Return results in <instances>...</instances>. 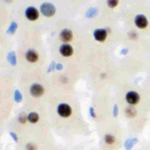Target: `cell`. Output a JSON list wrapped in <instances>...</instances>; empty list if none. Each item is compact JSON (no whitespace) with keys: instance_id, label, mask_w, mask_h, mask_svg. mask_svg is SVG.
Here are the masks:
<instances>
[{"instance_id":"cell-12","label":"cell","mask_w":150,"mask_h":150,"mask_svg":"<svg viewBox=\"0 0 150 150\" xmlns=\"http://www.w3.org/2000/svg\"><path fill=\"white\" fill-rule=\"evenodd\" d=\"M104 141L107 145H112L115 142V138L111 134H107L104 137Z\"/></svg>"},{"instance_id":"cell-10","label":"cell","mask_w":150,"mask_h":150,"mask_svg":"<svg viewBox=\"0 0 150 150\" xmlns=\"http://www.w3.org/2000/svg\"><path fill=\"white\" fill-rule=\"evenodd\" d=\"M26 59L30 62H36L38 60V54L33 50H29L26 53Z\"/></svg>"},{"instance_id":"cell-14","label":"cell","mask_w":150,"mask_h":150,"mask_svg":"<svg viewBox=\"0 0 150 150\" xmlns=\"http://www.w3.org/2000/svg\"><path fill=\"white\" fill-rule=\"evenodd\" d=\"M136 139L135 138H129L127 139L125 142V147L127 150H130L134 145L136 143Z\"/></svg>"},{"instance_id":"cell-8","label":"cell","mask_w":150,"mask_h":150,"mask_svg":"<svg viewBox=\"0 0 150 150\" xmlns=\"http://www.w3.org/2000/svg\"><path fill=\"white\" fill-rule=\"evenodd\" d=\"M60 39L64 42H68L71 40L73 38L72 32L67 29H63L60 33Z\"/></svg>"},{"instance_id":"cell-20","label":"cell","mask_w":150,"mask_h":150,"mask_svg":"<svg viewBox=\"0 0 150 150\" xmlns=\"http://www.w3.org/2000/svg\"><path fill=\"white\" fill-rule=\"evenodd\" d=\"M118 112V107L116 104H115L114 106V108H113V115H114V117H116L117 116Z\"/></svg>"},{"instance_id":"cell-7","label":"cell","mask_w":150,"mask_h":150,"mask_svg":"<svg viewBox=\"0 0 150 150\" xmlns=\"http://www.w3.org/2000/svg\"><path fill=\"white\" fill-rule=\"evenodd\" d=\"M135 25L139 28H144L148 25V21L146 17L142 15H138L135 19Z\"/></svg>"},{"instance_id":"cell-5","label":"cell","mask_w":150,"mask_h":150,"mask_svg":"<svg viewBox=\"0 0 150 150\" xmlns=\"http://www.w3.org/2000/svg\"><path fill=\"white\" fill-rule=\"evenodd\" d=\"M126 100L131 104H136L139 101V96L137 92L131 91L127 94Z\"/></svg>"},{"instance_id":"cell-16","label":"cell","mask_w":150,"mask_h":150,"mask_svg":"<svg viewBox=\"0 0 150 150\" xmlns=\"http://www.w3.org/2000/svg\"><path fill=\"white\" fill-rule=\"evenodd\" d=\"M17 27H18L17 23L15 22H12V23L11 24L10 26L9 27V28L7 30V33H9V34H13L15 32Z\"/></svg>"},{"instance_id":"cell-26","label":"cell","mask_w":150,"mask_h":150,"mask_svg":"<svg viewBox=\"0 0 150 150\" xmlns=\"http://www.w3.org/2000/svg\"><path fill=\"white\" fill-rule=\"evenodd\" d=\"M56 68L57 70H62L63 69V66L60 63H57V64H56Z\"/></svg>"},{"instance_id":"cell-11","label":"cell","mask_w":150,"mask_h":150,"mask_svg":"<svg viewBox=\"0 0 150 150\" xmlns=\"http://www.w3.org/2000/svg\"><path fill=\"white\" fill-rule=\"evenodd\" d=\"M7 59L9 62L12 66H15L16 64V57L15 53L13 51H11L8 53Z\"/></svg>"},{"instance_id":"cell-22","label":"cell","mask_w":150,"mask_h":150,"mask_svg":"<svg viewBox=\"0 0 150 150\" xmlns=\"http://www.w3.org/2000/svg\"><path fill=\"white\" fill-rule=\"evenodd\" d=\"M9 134H10V135L11 136V137L13 138V139L16 142H18V137L16 136V135L14 132H9Z\"/></svg>"},{"instance_id":"cell-17","label":"cell","mask_w":150,"mask_h":150,"mask_svg":"<svg viewBox=\"0 0 150 150\" xmlns=\"http://www.w3.org/2000/svg\"><path fill=\"white\" fill-rule=\"evenodd\" d=\"M14 100L17 103H20L22 100V96L20 91L18 90H16L14 93Z\"/></svg>"},{"instance_id":"cell-1","label":"cell","mask_w":150,"mask_h":150,"mask_svg":"<svg viewBox=\"0 0 150 150\" xmlns=\"http://www.w3.org/2000/svg\"><path fill=\"white\" fill-rule=\"evenodd\" d=\"M40 11L43 15L46 16H51L55 13L56 9L52 4L45 2L41 5Z\"/></svg>"},{"instance_id":"cell-23","label":"cell","mask_w":150,"mask_h":150,"mask_svg":"<svg viewBox=\"0 0 150 150\" xmlns=\"http://www.w3.org/2000/svg\"><path fill=\"white\" fill-rule=\"evenodd\" d=\"M89 112H90V115L93 117V118H95L96 117L95 112H94V110L93 107H90V110H89Z\"/></svg>"},{"instance_id":"cell-24","label":"cell","mask_w":150,"mask_h":150,"mask_svg":"<svg viewBox=\"0 0 150 150\" xmlns=\"http://www.w3.org/2000/svg\"><path fill=\"white\" fill-rule=\"evenodd\" d=\"M19 121L22 122V123H24L26 121V117L25 115H22L19 117Z\"/></svg>"},{"instance_id":"cell-18","label":"cell","mask_w":150,"mask_h":150,"mask_svg":"<svg viewBox=\"0 0 150 150\" xmlns=\"http://www.w3.org/2000/svg\"><path fill=\"white\" fill-rule=\"evenodd\" d=\"M118 2L117 0H110L107 1V4L110 8H114L117 5Z\"/></svg>"},{"instance_id":"cell-3","label":"cell","mask_w":150,"mask_h":150,"mask_svg":"<svg viewBox=\"0 0 150 150\" xmlns=\"http://www.w3.org/2000/svg\"><path fill=\"white\" fill-rule=\"evenodd\" d=\"M26 18L30 21H35L39 17V12L36 8L33 6H29L25 11Z\"/></svg>"},{"instance_id":"cell-4","label":"cell","mask_w":150,"mask_h":150,"mask_svg":"<svg viewBox=\"0 0 150 150\" xmlns=\"http://www.w3.org/2000/svg\"><path fill=\"white\" fill-rule=\"evenodd\" d=\"M30 92L32 96L38 97L42 96L44 93L43 87L39 84H33L30 88Z\"/></svg>"},{"instance_id":"cell-25","label":"cell","mask_w":150,"mask_h":150,"mask_svg":"<svg viewBox=\"0 0 150 150\" xmlns=\"http://www.w3.org/2000/svg\"><path fill=\"white\" fill-rule=\"evenodd\" d=\"M27 150H35V147L33 145L29 144L27 146Z\"/></svg>"},{"instance_id":"cell-9","label":"cell","mask_w":150,"mask_h":150,"mask_svg":"<svg viewBox=\"0 0 150 150\" xmlns=\"http://www.w3.org/2000/svg\"><path fill=\"white\" fill-rule=\"evenodd\" d=\"M60 53L64 56H70L73 53V49L72 47L69 44H63L60 46Z\"/></svg>"},{"instance_id":"cell-19","label":"cell","mask_w":150,"mask_h":150,"mask_svg":"<svg viewBox=\"0 0 150 150\" xmlns=\"http://www.w3.org/2000/svg\"><path fill=\"white\" fill-rule=\"evenodd\" d=\"M135 112V111L132 107H128L126 110V113L128 114V116H133L134 115V114Z\"/></svg>"},{"instance_id":"cell-6","label":"cell","mask_w":150,"mask_h":150,"mask_svg":"<svg viewBox=\"0 0 150 150\" xmlns=\"http://www.w3.org/2000/svg\"><path fill=\"white\" fill-rule=\"evenodd\" d=\"M107 32L104 29H97L94 32V36L96 40L98 41H104L107 37Z\"/></svg>"},{"instance_id":"cell-2","label":"cell","mask_w":150,"mask_h":150,"mask_svg":"<svg viewBox=\"0 0 150 150\" xmlns=\"http://www.w3.org/2000/svg\"><path fill=\"white\" fill-rule=\"evenodd\" d=\"M57 112L62 117H68L71 114V108L68 104H60L57 107Z\"/></svg>"},{"instance_id":"cell-21","label":"cell","mask_w":150,"mask_h":150,"mask_svg":"<svg viewBox=\"0 0 150 150\" xmlns=\"http://www.w3.org/2000/svg\"><path fill=\"white\" fill-rule=\"evenodd\" d=\"M54 66H56V64H55L54 62L53 61V62H52L51 63V64H50V66H49V68H48V70H47V72H50V71H53V69H54Z\"/></svg>"},{"instance_id":"cell-15","label":"cell","mask_w":150,"mask_h":150,"mask_svg":"<svg viewBox=\"0 0 150 150\" xmlns=\"http://www.w3.org/2000/svg\"><path fill=\"white\" fill-rule=\"evenodd\" d=\"M97 13H98L97 9H96L95 8H90L87 11L86 15L87 18H93L94 16H96Z\"/></svg>"},{"instance_id":"cell-13","label":"cell","mask_w":150,"mask_h":150,"mask_svg":"<svg viewBox=\"0 0 150 150\" xmlns=\"http://www.w3.org/2000/svg\"><path fill=\"white\" fill-rule=\"evenodd\" d=\"M27 118L31 123H36L39 120V115L36 112H30L28 114Z\"/></svg>"}]
</instances>
